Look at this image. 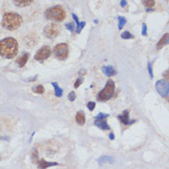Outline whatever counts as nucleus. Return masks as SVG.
Instances as JSON below:
<instances>
[{
  "instance_id": "37",
  "label": "nucleus",
  "mask_w": 169,
  "mask_h": 169,
  "mask_svg": "<svg viewBox=\"0 0 169 169\" xmlns=\"http://www.w3.org/2000/svg\"><path fill=\"white\" fill-rule=\"evenodd\" d=\"M167 42L169 43V37H168V40H167Z\"/></svg>"
},
{
  "instance_id": "16",
  "label": "nucleus",
  "mask_w": 169,
  "mask_h": 169,
  "mask_svg": "<svg viewBox=\"0 0 169 169\" xmlns=\"http://www.w3.org/2000/svg\"><path fill=\"white\" fill-rule=\"evenodd\" d=\"M13 1L17 7H26V6L31 5L33 0H13Z\"/></svg>"
},
{
  "instance_id": "30",
  "label": "nucleus",
  "mask_w": 169,
  "mask_h": 169,
  "mask_svg": "<svg viewBox=\"0 0 169 169\" xmlns=\"http://www.w3.org/2000/svg\"><path fill=\"white\" fill-rule=\"evenodd\" d=\"M83 83V78L82 77H79L77 81H75V83H74V87L75 88H77V87L80 86V85Z\"/></svg>"
},
{
  "instance_id": "33",
  "label": "nucleus",
  "mask_w": 169,
  "mask_h": 169,
  "mask_svg": "<svg viewBox=\"0 0 169 169\" xmlns=\"http://www.w3.org/2000/svg\"><path fill=\"white\" fill-rule=\"evenodd\" d=\"M163 75H164V77H166V78H167V79H169V69L168 70H166V71L163 74Z\"/></svg>"
},
{
  "instance_id": "31",
  "label": "nucleus",
  "mask_w": 169,
  "mask_h": 169,
  "mask_svg": "<svg viewBox=\"0 0 169 169\" xmlns=\"http://www.w3.org/2000/svg\"><path fill=\"white\" fill-rule=\"evenodd\" d=\"M142 34L143 35V36H145V35H147V26H146V24H145V23H143V24Z\"/></svg>"
},
{
  "instance_id": "2",
  "label": "nucleus",
  "mask_w": 169,
  "mask_h": 169,
  "mask_svg": "<svg viewBox=\"0 0 169 169\" xmlns=\"http://www.w3.org/2000/svg\"><path fill=\"white\" fill-rule=\"evenodd\" d=\"M22 23V17L17 13H7L5 14L2 19V26L8 31L17 30Z\"/></svg>"
},
{
  "instance_id": "9",
  "label": "nucleus",
  "mask_w": 169,
  "mask_h": 169,
  "mask_svg": "<svg viewBox=\"0 0 169 169\" xmlns=\"http://www.w3.org/2000/svg\"><path fill=\"white\" fill-rule=\"evenodd\" d=\"M118 119L120 120V121L121 123H123L125 125H130V124H132L133 122L135 120H130L129 119V110H124L123 112H122L120 115L118 116Z\"/></svg>"
},
{
  "instance_id": "19",
  "label": "nucleus",
  "mask_w": 169,
  "mask_h": 169,
  "mask_svg": "<svg viewBox=\"0 0 169 169\" xmlns=\"http://www.w3.org/2000/svg\"><path fill=\"white\" fill-rule=\"evenodd\" d=\"M143 4L147 8H153L154 6L155 1H154V0H143Z\"/></svg>"
},
{
  "instance_id": "29",
  "label": "nucleus",
  "mask_w": 169,
  "mask_h": 169,
  "mask_svg": "<svg viewBox=\"0 0 169 169\" xmlns=\"http://www.w3.org/2000/svg\"><path fill=\"white\" fill-rule=\"evenodd\" d=\"M148 72H149V74H150V77L151 78H153L154 77V74H153V67H152V65H151V63H148Z\"/></svg>"
},
{
  "instance_id": "34",
  "label": "nucleus",
  "mask_w": 169,
  "mask_h": 169,
  "mask_svg": "<svg viewBox=\"0 0 169 169\" xmlns=\"http://www.w3.org/2000/svg\"><path fill=\"white\" fill-rule=\"evenodd\" d=\"M126 5H127V1H126V0H121V2H120V6H121V7H125Z\"/></svg>"
},
{
  "instance_id": "24",
  "label": "nucleus",
  "mask_w": 169,
  "mask_h": 169,
  "mask_svg": "<svg viewBox=\"0 0 169 169\" xmlns=\"http://www.w3.org/2000/svg\"><path fill=\"white\" fill-rule=\"evenodd\" d=\"M75 97H77V95H75V93H74V91L70 92L69 94H68V99H69L70 101H72V102L74 101Z\"/></svg>"
},
{
  "instance_id": "5",
  "label": "nucleus",
  "mask_w": 169,
  "mask_h": 169,
  "mask_svg": "<svg viewBox=\"0 0 169 169\" xmlns=\"http://www.w3.org/2000/svg\"><path fill=\"white\" fill-rule=\"evenodd\" d=\"M54 52L55 57L57 58L58 60H61V61L65 60L66 58L68 57V54H69L68 45L66 43L57 44L54 47Z\"/></svg>"
},
{
  "instance_id": "17",
  "label": "nucleus",
  "mask_w": 169,
  "mask_h": 169,
  "mask_svg": "<svg viewBox=\"0 0 169 169\" xmlns=\"http://www.w3.org/2000/svg\"><path fill=\"white\" fill-rule=\"evenodd\" d=\"M51 85H52V86L54 87V94H55V96L57 97H61L63 96V89L61 88L59 86H58L57 83H52Z\"/></svg>"
},
{
  "instance_id": "23",
  "label": "nucleus",
  "mask_w": 169,
  "mask_h": 169,
  "mask_svg": "<svg viewBox=\"0 0 169 169\" xmlns=\"http://www.w3.org/2000/svg\"><path fill=\"white\" fill-rule=\"evenodd\" d=\"M86 26V22L85 21H83V22H80L79 24L77 25V33H80L81 32V31L83 30V28Z\"/></svg>"
},
{
  "instance_id": "20",
  "label": "nucleus",
  "mask_w": 169,
  "mask_h": 169,
  "mask_svg": "<svg viewBox=\"0 0 169 169\" xmlns=\"http://www.w3.org/2000/svg\"><path fill=\"white\" fill-rule=\"evenodd\" d=\"M32 91L35 92V93H37V94H43L44 93V87L42 85H39L37 86H35L34 88H32Z\"/></svg>"
},
{
  "instance_id": "28",
  "label": "nucleus",
  "mask_w": 169,
  "mask_h": 169,
  "mask_svg": "<svg viewBox=\"0 0 169 169\" xmlns=\"http://www.w3.org/2000/svg\"><path fill=\"white\" fill-rule=\"evenodd\" d=\"M39 156H38V152L36 150H34L33 151V153H32V160L33 162H38L39 161Z\"/></svg>"
},
{
  "instance_id": "14",
  "label": "nucleus",
  "mask_w": 169,
  "mask_h": 169,
  "mask_svg": "<svg viewBox=\"0 0 169 169\" xmlns=\"http://www.w3.org/2000/svg\"><path fill=\"white\" fill-rule=\"evenodd\" d=\"M102 72L107 75V77H113V75L116 74V71L115 69L110 66V65H108V66H103L102 67Z\"/></svg>"
},
{
  "instance_id": "7",
  "label": "nucleus",
  "mask_w": 169,
  "mask_h": 169,
  "mask_svg": "<svg viewBox=\"0 0 169 169\" xmlns=\"http://www.w3.org/2000/svg\"><path fill=\"white\" fill-rule=\"evenodd\" d=\"M43 33L45 35V37H47L48 39H55L60 33L59 27L56 24H50L47 25L43 30Z\"/></svg>"
},
{
  "instance_id": "32",
  "label": "nucleus",
  "mask_w": 169,
  "mask_h": 169,
  "mask_svg": "<svg viewBox=\"0 0 169 169\" xmlns=\"http://www.w3.org/2000/svg\"><path fill=\"white\" fill-rule=\"evenodd\" d=\"M72 17H73V19H74V21L77 22V25H78L80 22H79V20H78V17H77V16L75 15V14H72Z\"/></svg>"
},
{
  "instance_id": "11",
  "label": "nucleus",
  "mask_w": 169,
  "mask_h": 169,
  "mask_svg": "<svg viewBox=\"0 0 169 169\" xmlns=\"http://www.w3.org/2000/svg\"><path fill=\"white\" fill-rule=\"evenodd\" d=\"M97 163H98V165L99 166H102L104 164H106V163H108V164H113L114 158L110 155H104V156H101L100 158L98 159Z\"/></svg>"
},
{
  "instance_id": "6",
  "label": "nucleus",
  "mask_w": 169,
  "mask_h": 169,
  "mask_svg": "<svg viewBox=\"0 0 169 169\" xmlns=\"http://www.w3.org/2000/svg\"><path fill=\"white\" fill-rule=\"evenodd\" d=\"M155 89L161 97H166L169 94V82L165 79L157 81L155 84Z\"/></svg>"
},
{
  "instance_id": "25",
  "label": "nucleus",
  "mask_w": 169,
  "mask_h": 169,
  "mask_svg": "<svg viewBox=\"0 0 169 169\" xmlns=\"http://www.w3.org/2000/svg\"><path fill=\"white\" fill-rule=\"evenodd\" d=\"M108 117V114H105V113H99L98 115L96 116V120H105L106 118Z\"/></svg>"
},
{
  "instance_id": "26",
  "label": "nucleus",
  "mask_w": 169,
  "mask_h": 169,
  "mask_svg": "<svg viewBox=\"0 0 169 169\" xmlns=\"http://www.w3.org/2000/svg\"><path fill=\"white\" fill-rule=\"evenodd\" d=\"M87 108H88L90 111H92V110H94L95 109V107H96V103L95 102H92V101H90V102H88L87 103Z\"/></svg>"
},
{
  "instance_id": "15",
  "label": "nucleus",
  "mask_w": 169,
  "mask_h": 169,
  "mask_svg": "<svg viewBox=\"0 0 169 169\" xmlns=\"http://www.w3.org/2000/svg\"><path fill=\"white\" fill-rule=\"evenodd\" d=\"M28 59H29V54H24L23 55H21L20 57L17 58V65H19V67H23L26 65V63L28 62Z\"/></svg>"
},
{
  "instance_id": "35",
  "label": "nucleus",
  "mask_w": 169,
  "mask_h": 169,
  "mask_svg": "<svg viewBox=\"0 0 169 169\" xmlns=\"http://www.w3.org/2000/svg\"><path fill=\"white\" fill-rule=\"evenodd\" d=\"M114 138H115V136H114L113 133H110V134H109V139H110V140H113Z\"/></svg>"
},
{
  "instance_id": "4",
  "label": "nucleus",
  "mask_w": 169,
  "mask_h": 169,
  "mask_svg": "<svg viewBox=\"0 0 169 169\" xmlns=\"http://www.w3.org/2000/svg\"><path fill=\"white\" fill-rule=\"evenodd\" d=\"M115 91V84L112 80H108L104 88L99 92V94L97 95V100L99 101H107L110 99Z\"/></svg>"
},
{
  "instance_id": "12",
  "label": "nucleus",
  "mask_w": 169,
  "mask_h": 169,
  "mask_svg": "<svg viewBox=\"0 0 169 169\" xmlns=\"http://www.w3.org/2000/svg\"><path fill=\"white\" fill-rule=\"evenodd\" d=\"M95 125L99 128V129L103 130V131H107V130H110V127L108 126V124L106 122L105 120H96L95 121Z\"/></svg>"
},
{
  "instance_id": "22",
  "label": "nucleus",
  "mask_w": 169,
  "mask_h": 169,
  "mask_svg": "<svg viewBox=\"0 0 169 169\" xmlns=\"http://www.w3.org/2000/svg\"><path fill=\"white\" fill-rule=\"evenodd\" d=\"M126 19L123 17H119V30H121L122 28H123V26L126 24Z\"/></svg>"
},
{
  "instance_id": "13",
  "label": "nucleus",
  "mask_w": 169,
  "mask_h": 169,
  "mask_svg": "<svg viewBox=\"0 0 169 169\" xmlns=\"http://www.w3.org/2000/svg\"><path fill=\"white\" fill-rule=\"evenodd\" d=\"M75 120H77V123L80 126H82L85 124L86 122V116L83 111H78L77 116H75Z\"/></svg>"
},
{
  "instance_id": "27",
  "label": "nucleus",
  "mask_w": 169,
  "mask_h": 169,
  "mask_svg": "<svg viewBox=\"0 0 169 169\" xmlns=\"http://www.w3.org/2000/svg\"><path fill=\"white\" fill-rule=\"evenodd\" d=\"M65 26H66L67 30H69L71 32H74V23H67Z\"/></svg>"
},
{
  "instance_id": "21",
  "label": "nucleus",
  "mask_w": 169,
  "mask_h": 169,
  "mask_svg": "<svg viewBox=\"0 0 169 169\" xmlns=\"http://www.w3.org/2000/svg\"><path fill=\"white\" fill-rule=\"evenodd\" d=\"M121 38L124 40H129V39H133V35L129 32V31H124L121 33Z\"/></svg>"
},
{
  "instance_id": "1",
  "label": "nucleus",
  "mask_w": 169,
  "mask_h": 169,
  "mask_svg": "<svg viewBox=\"0 0 169 169\" xmlns=\"http://www.w3.org/2000/svg\"><path fill=\"white\" fill-rule=\"evenodd\" d=\"M17 42L14 38H6L0 40V55L7 59H11L17 54Z\"/></svg>"
},
{
  "instance_id": "3",
  "label": "nucleus",
  "mask_w": 169,
  "mask_h": 169,
  "mask_svg": "<svg viewBox=\"0 0 169 169\" xmlns=\"http://www.w3.org/2000/svg\"><path fill=\"white\" fill-rule=\"evenodd\" d=\"M65 11L63 8L57 6V7H52L48 8L45 11V17L47 19H52L55 21H62L65 19Z\"/></svg>"
},
{
  "instance_id": "18",
  "label": "nucleus",
  "mask_w": 169,
  "mask_h": 169,
  "mask_svg": "<svg viewBox=\"0 0 169 169\" xmlns=\"http://www.w3.org/2000/svg\"><path fill=\"white\" fill-rule=\"evenodd\" d=\"M168 37H169V35L168 34H166V35H164L162 38H161V40H159V42L157 43V45H156V48L157 49H161L163 46H164L166 42H167V40H168Z\"/></svg>"
},
{
  "instance_id": "10",
  "label": "nucleus",
  "mask_w": 169,
  "mask_h": 169,
  "mask_svg": "<svg viewBox=\"0 0 169 169\" xmlns=\"http://www.w3.org/2000/svg\"><path fill=\"white\" fill-rule=\"evenodd\" d=\"M38 165H39V168H40V169H46L47 167L58 166V163H54V162H46L45 160L42 159V160H39V161H38Z\"/></svg>"
},
{
  "instance_id": "36",
  "label": "nucleus",
  "mask_w": 169,
  "mask_h": 169,
  "mask_svg": "<svg viewBox=\"0 0 169 169\" xmlns=\"http://www.w3.org/2000/svg\"><path fill=\"white\" fill-rule=\"evenodd\" d=\"M146 11L147 12H150V11H153V9L152 8H146Z\"/></svg>"
},
{
  "instance_id": "8",
  "label": "nucleus",
  "mask_w": 169,
  "mask_h": 169,
  "mask_svg": "<svg viewBox=\"0 0 169 169\" xmlns=\"http://www.w3.org/2000/svg\"><path fill=\"white\" fill-rule=\"evenodd\" d=\"M51 54V48L49 47V46H43L42 48H40L36 52V54H35L34 58H35V60L36 61L42 62V61L47 59V58H49Z\"/></svg>"
}]
</instances>
